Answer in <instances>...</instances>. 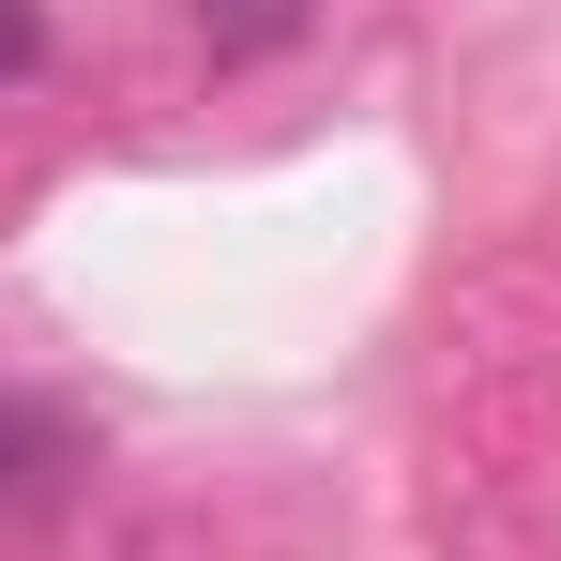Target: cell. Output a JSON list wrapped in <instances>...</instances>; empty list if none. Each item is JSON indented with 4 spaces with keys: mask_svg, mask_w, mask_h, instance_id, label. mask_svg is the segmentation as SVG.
<instances>
[{
    "mask_svg": "<svg viewBox=\"0 0 561 561\" xmlns=\"http://www.w3.org/2000/svg\"><path fill=\"white\" fill-rule=\"evenodd\" d=\"M61 470H77V440H61L46 410H0V516H15V501H46Z\"/></svg>",
    "mask_w": 561,
    "mask_h": 561,
    "instance_id": "obj_1",
    "label": "cell"
},
{
    "mask_svg": "<svg viewBox=\"0 0 561 561\" xmlns=\"http://www.w3.org/2000/svg\"><path fill=\"white\" fill-rule=\"evenodd\" d=\"M197 15H213V46H228V61H243V46H274V31H304V0H197Z\"/></svg>",
    "mask_w": 561,
    "mask_h": 561,
    "instance_id": "obj_2",
    "label": "cell"
},
{
    "mask_svg": "<svg viewBox=\"0 0 561 561\" xmlns=\"http://www.w3.org/2000/svg\"><path fill=\"white\" fill-rule=\"evenodd\" d=\"M31 61H46V15H31V0H0V92H15Z\"/></svg>",
    "mask_w": 561,
    "mask_h": 561,
    "instance_id": "obj_3",
    "label": "cell"
}]
</instances>
